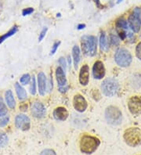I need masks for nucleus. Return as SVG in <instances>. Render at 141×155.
Returning a JSON list of instances; mask_svg holds the SVG:
<instances>
[{"label": "nucleus", "instance_id": "obj_1", "mask_svg": "<svg viewBox=\"0 0 141 155\" xmlns=\"http://www.w3.org/2000/svg\"><path fill=\"white\" fill-rule=\"evenodd\" d=\"M100 143V140L96 137L85 135L82 137L81 141H80V149L82 153L90 154L96 151Z\"/></svg>", "mask_w": 141, "mask_h": 155}, {"label": "nucleus", "instance_id": "obj_2", "mask_svg": "<svg viewBox=\"0 0 141 155\" xmlns=\"http://www.w3.org/2000/svg\"><path fill=\"white\" fill-rule=\"evenodd\" d=\"M123 138L127 145L135 147L141 144V131L136 127H131L125 131Z\"/></svg>", "mask_w": 141, "mask_h": 155}, {"label": "nucleus", "instance_id": "obj_3", "mask_svg": "<svg viewBox=\"0 0 141 155\" xmlns=\"http://www.w3.org/2000/svg\"><path fill=\"white\" fill-rule=\"evenodd\" d=\"M82 49L87 56L92 57L96 53V38L92 35H84L82 37Z\"/></svg>", "mask_w": 141, "mask_h": 155}, {"label": "nucleus", "instance_id": "obj_4", "mask_svg": "<svg viewBox=\"0 0 141 155\" xmlns=\"http://www.w3.org/2000/svg\"><path fill=\"white\" fill-rule=\"evenodd\" d=\"M105 117L107 121L112 125H119L122 123V114L119 108L110 106L106 109Z\"/></svg>", "mask_w": 141, "mask_h": 155}, {"label": "nucleus", "instance_id": "obj_5", "mask_svg": "<svg viewBox=\"0 0 141 155\" xmlns=\"http://www.w3.org/2000/svg\"><path fill=\"white\" fill-rule=\"evenodd\" d=\"M102 92L107 97H113L117 93L119 89V84L116 79L108 78L103 81L101 85Z\"/></svg>", "mask_w": 141, "mask_h": 155}, {"label": "nucleus", "instance_id": "obj_6", "mask_svg": "<svg viewBox=\"0 0 141 155\" xmlns=\"http://www.w3.org/2000/svg\"><path fill=\"white\" fill-rule=\"evenodd\" d=\"M132 55L127 49L124 48H119L115 53V61L119 66L126 68L129 66L132 62Z\"/></svg>", "mask_w": 141, "mask_h": 155}, {"label": "nucleus", "instance_id": "obj_7", "mask_svg": "<svg viewBox=\"0 0 141 155\" xmlns=\"http://www.w3.org/2000/svg\"><path fill=\"white\" fill-rule=\"evenodd\" d=\"M129 25L134 32H139L141 26V10L139 8H135L133 13L128 19Z\"/></svg>", "mask_w": 141, "mask_h": 155}, {"label": "nucleus", "instance_id": "obj_8", "mask_svg": "<svg viewBox=\"0 0 141 155\" xmlns=\"http://www.w3.org/2000/svg\"><path fill=\"white\" fill-rule=\"evenodd\" d=\"M128 107L129 111L133 114L135 115L141 114V97L138 96L131 97L129 100Z\"/></svg>", "mask_w": 141, "mask_h": 155}, {"label": "nucleus", "instance_id": "obj_9", "mask_svg": "<svg viewBox=\"0 0 141 155\" xmlns=\"http://www.w3.org/2000/svg\"><path fill=\"white\" fill-rule=\"evenodd\" d=\"M15 125L17 129H21L23 131H27L30 129L31 121L30 118L25 114H18L16 117L15 119Z\"/></svg>", "mask_w": 141, "mask_h": 155}, {"label": "nucleus", "instance_id": "obj_10", "mask_svg": "<svg viewBox=\"0 0 141 155\" xmlns=\"http://www.w3.org/2000/svg\"><path fill=\"white\" fill-rule=\"evenodd\" d=\"M73 104L75 110L79 112L85 111L88 107V104H87L86 99L79 94L75 95L74 97Z\"/></svg>", "mask_w": 141, "mask_h": 155}, {"label": "nucleus", "instance_id": "obj_11", "mask_svg": "<svg viewBox=\"0 0 141 155\" xmlns=\"http://www.w3.org/2000/svg\"><path fill=\"white\" fill-rule=\"evenodd\" d=\"M92 74L94 78L101 79L105 75V68L101 61H98L95 62L92 67Z\"/></svg>", "mask_w": 141, "mask_h": 155}, {"label": "nucleus", "instance_id": "obj_12", "mask_svg": "<svg viewBox=\"0 0 141 155\" xmlns=\"http://www.w3.org/2000/svg\"><path fill=\"white\" fill-rule=\"evenodd\" d=\"M32 114L37 118H42L45 114V108L40 102H34L32 105Z\"/></svg>", "mask_w": 141, "mask_h": 155}, {"label": "nucleus", "instance_id": "obj_13", "mask_svg": "<svg viewBox=\"0 0 141 155\" xmlns=\"http://www.w3.org/2000/svg\"><path fill=\"white\" fill-rule=\"evenodd\" d=\"M89 81V68L87 64L82 67L79 73V81L81 85H86Z\"/></svg>", "mask_w": 141, "mask_h": 155}, {"label": "nucleus", "instance_id": "obj_14", "mask_svg": "<svg viewBox=\"0 0 141 155\" xmlns=\"http://www.w3.org/2000/svg\"><path fill=\"white\" fill-rule=\"evenodd\" d=\"M53 117L57 121H65L68 117V112L65 107H60L54 110Z\"/></svg>", "mask_w": 141, "mask_h": 155}, {"label": "nucleus", "instance_id": "obj_15", "mask_svg": "<svg viewBox=\"0 0 141 155\" xmlns=\"http://www.w3.org/2000/svg\"><path fill=\"white\" fill-rule=\"evenodd\" d=\"M38 86L39 94L41 96H44L46 89V78L43 72H40L38 74Z\"/></svg>", "mask_w": 141, "mask_h": 155}, {"label": "nucleus", "instance_id": "obj_16", "mask_svg": "<svg viewBox=\"0 0 141 155\" xmlns=\"http://www.w3.org/2000/svg\"><path fill=\"white\" fill-rule=\"evenodd\" d=\"M56 78L57 83L60 87H64L67 85V79H66L65 71L60 67H58L56 70Z\"/></svg>", "mask_w": 141, "mask_h": 155}, {"label": "nucleus", "instance_id": "obj_17", "mask_svg": "<svg viewBox=\"0 0 141 155\" xmlns=\"http://www.w3.org/2000/svg\"><path fill=\"white\" fill-rule=\"evenodd\" d=\"M5 99H6V102L7 104L8 107L10 109H14L16 106V102L13 97V94L11 90H7L5 93Z\"/></svg>", "mask_w": 141, "mask_h": 155}, {"label": "nucleus", "instance_id": "obj_18", "mask_svg": "<svg viewBox=\"0 0 141 155\" xmlns=\"http://www.w3.org/2000/svg\"><path fill=\"white\" fill-rule=\"evenodd\" d=\"M72 56H73L75 68L77 69L78 64L80 61V49L78 45H75L72 49Z\"/></svg>", "mask_w": 141, "mask_h": 155}, {"label": "nucleus", "instance_id": "obj_19", "mask_svg": "<svg viewBox=\"0 0 141 155\" xmlns=\"http://www.w3.org/2000/svg\"><path fill=\"white\" fill-rule=\"evenodd\" d=\"M15 89H16V93H17V97H18L19 100H25V99L27 98V93L26 90H25L24 88L21 86L18 82H16L15 83Z\"/></svg>", "mask_w": 141, "mask_h": 155}, {"label": "nucleus", "instance_id": "obj_20", "mask_svg": "<svg viewBox=\"0 0 141 155\" xmlns=\"http://www.w3.org/2000/svg\"><path fill=\"white\" fill-rule=\"evenodd\" d=\"M100 49L103 51H107L108 49V43H107V39L106 37V35L104 32H102L100 35Z\"/></svg>", "mask_w": 141, "mask_h": 155}, {"label": "nucleus", "instance_id": "obj_21", "mask_svg": "<svg viewBox=\"0 0 141 155\" xmlns=\"http://www.w3.org/2000/svg\"><path fill=\"white\" fill-rule=\"evenodd\" d=\"M115 25H116L117 29H121V30H128L129 29L128 22L124 18H119L116 21Z\"/></svg>", "mask_w": 141, "mask_h": 155}, {"label": "nucleus", "instance_id": "obj_22", "mask_svg": "<svg viewBox=\"0 0 141 155\" xmlns=\"http://www.w3.org/2000/svg\"><path fill=\"white\" fill-rule=\"evenodd\" d=\"M17 31V26L13 27V28H12L10 29L8 32H6V34H4L3 35H2L1 37H0V44L2 43V42H3L6 38H9V37H11L12 35H13L15 34Z\"/></svg>", "mask_w": 141, "mask_h": 155}, {"label": "nucleus", "instance_id": "obj_23", "mask_svg": "<svg viewBox=\"0 0 141 155\" xmlns=\"http://www.w3.org/2000/svg\"><path fill=\"white\" fill-rule=\"evenodd\" d=\"M7 114V109H6V107L4 104V101L2 100V98L0 97V117H5Z\"/></svg>", "mask_w": 141, "mask_h": 155}, {"label": "nucleus", "instance_id": "obj_24", "mask_svg": "<svg viewBox=\"0 0 141 155\" xmlns=\"http://www.w3.org/2000/svg\"><path fill=\"white\" fill-rule=\"evenodd\" d=\"M8 143V137L6 133L0 132V147H4Z\"/></svg>", "mask_w": 141, "mask_h": 155}, {"label": "nucleus", "instance_id": "obj_25", "mask_svg": "<svg viewBox=\"0 0 141 155\" xmlns=\"http://www.w3.org/2000/svg\"><path fill=\"white\" fill-rule=\"evenodd\" d=\"M30 80H31V77L28 74H24V75H23L21 78H20V81H21V83L24 85H27V84L29 83V82H30Z\"/></svg>", "mask_w": 141, "mask_h": 155}, {"label": "nucleus", "instance_id": "obj_26", "mask_svg": "<svg viewBox=\"0 0 141 155\" xmlns=\"http://www.w3.org/2000/svg\"><path fill=\"white\" fill-rule=\"evenodd\" d=\"M110 40H111V44L113 45H118L119 44V42H120L118 36L113 34H111V36H110Z\"/></svg>", "mask_w": 141, "mask_h": 155}, {"label": "nucleus", "instance_id": "obj_27", "mask_svg": "<svg viewBox=\"0 0 141 155\" xmlns=\"http://www.w3.org/2000/svg\"><path fill=\"white\" fill-rule=\"evenodd\" d=\"M30 93H32V95H35L36 93V88H35V78L33 76L32 78V84L30 85Z\"/></svg>", "mask_w": 141, "mask_h": 155}, {"label": "nucleus", "instance_id": "obj_28", "mask_svg": "<svg viewBox=\"0 0 141 155\" xmlns=\"http://www.w3.org/2000/svg\"><path fill=\"white\" fill-rule=\"evenodd\" d=\"M9 117H0V126L1 127H3L5 125H6L9 123Z\"/></svg>", "mask_w": 141, "mask_h": 155}, {"label": "nucleus", "instance_id": "obj_29", "mask_svg": "<svg viewBox=\"0 0 141 155\" xmlns=\"http://www.w3.org/2000/svg\"><path fill=\"white\" fill-rule=\"evenodd\" d=\"M40 155H56L53 150L45 149L41 152Z\"/></svg>", "mask_w": 141, "mask_h": 155}, {"label": "nucleus", "instance_id": "obj_30", "mask_svg": "<svg viewBox=\"0 0 141 155\" xmlns=\"http://www.w3.org/2000/svg\"><path fill=\"white\" fill-rule=\"evenodd\" d=\"M136 55L139 60H141V42L138 43L136 48Z\"/></svg>", "mask_w": 141, "mask_h": 155}, {"label": "nucleus", "instance_id": "obj_31", "mask_svg": "<svg viewBox=\"0 0 141 155\" xmlns=\"http://www.w3.org/2000/svg\"><path fill=\"white\" fill-rule=\"evenodd\" d=\"M34 12V9L33 8H26V9H24L22 11L23 16H27L30 15L31 13H32Z\"/></svg>", "mask_w": 141, "mask_h": 155}, {"label": "nucleus", "instance_id": "obj_32", "mask_svg": "<svg viewBox=\"0 0 141 155\" xmlns=\"http://www.w3.org/2000/svg\"><path fill=\"white\" fill-rule=\"evenodd\" d=\"M60 42H55L54 44H53V47H52V49H51L50 56L53 55V54H54V53H56V49H58V47H59V45H60Z\"/></svg>", "mask_w": 141, "mask_h": 155}, {"label": "nucleus", "instance_id": "obj_33", "mask_svg": "<svg viewBox=\"0 0 141 155\" xmlns=\"http://www.w3.org/2000/svg\"><path fill=\"white\" fill-rule=\"evenodd\" d=\"M58 62H59V64L61 65V67L63 68H62L63 70L65 71L66 68H67V64H66V61H65V60H64V58H63V57H60V58L59 59Z\"/></svg>", "mask_w": 141, "mask_h": 155}, {"label": "nucleus", "instance_id": "obj_34", "mask_svg": "<svg viewBox=\"0 0 141 155\" xmlns=\"http://www.w3.org/2000/svg\"><path fill=\"white\" fill-rule=\"evenodd\" d=\"M46 31H47V28H44L42 29V31H41V33H40L39 37V42H41L42 40L43 39L44 37L45 36V34H46Z\"/></svg>", "mask_w": 141, "mask_h": 155}, {"label": "nucleus", "instance_id": "obj_35", "mask_svg": "<svg viewBox=\"0 0 141 155\" xmlns=\"http://www.w3.org/2000/svg\"><path fill=\"white\" fill-rule=\"evenodd\" d=\"M85 27H86V25H79L77 27V28L79 29V30H82V29L85 28Z\"/></svg>", "mask_w": 141, "mask_h": 155}, {"label": "nucleus", "instance_id": "obj_36", "mask_svg": "<svg viewBox=\"0 0 141 155\" xmlns=\"http://www.w3.org/2000/svg\"><path fill=\"white\" fill-rule=\"evenodd\" d=\"M122 1H123V0H117V3H120Z\"/></svg>", "mask_w": 141, "mask_h": 155}]
</instances>
